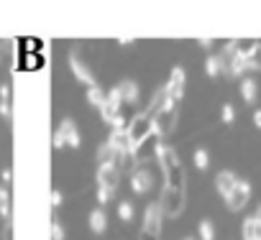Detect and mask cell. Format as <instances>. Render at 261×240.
Instances as JSON below:
<instances>
[{"label":"cell","instance_id":"21","mask_svg":"<svg viewBox=\"0 0 261 240\" xmlns=\"http://www.w3.org/2000/svg\"><path fill=\"white\" fill-rule=\"evenodd\" d=\"M87 102L92 105V107H102V102H105V92L95 84V87H87Z\"/></svg>","mask_w":261,"mask_h":240},{"label":"cell","instance_id":"10","mask_svg":"<svg viewBox=\"0 0 261 240\" xmlns=\"http://www.w3.org/2000/svg\"><path fill=\"white\" fill-rule=\"evenodd\" d=\"M97 184H102V187H108V189L118 192V184H120V171H118L113 164H102V166H97Z\"/></svg>","mask_w":261,"mask_h":240},{"label":"cell","instance_id":"11","mask_svg":"<svg viewBox=\"0 0 261 240\" xmlns=\"http://www.w3.org/2000/svg\"><path fill=\"white\" fill-rule=\"evenodd\" d=\"M162 220H164V212H162V204L159 202H151L144 212V230H151V232H162Z\"/></svg>","mask_w":261,"mask_h":240},{"label":"cell","instance_id":"8","mask_svg":"<svg viewBox=\"0 0 261 240\" xmlns=\"http://www.w3.org/2000/svg\"><path fill=\"white\" fill-rule=\"evenodd\" d=\"M57 133L64 138V143H67L69 148H80L82 136H80V131H77V126H74V120H72V117H64V120H62V126H59Z\"/></svg>","mask_w":261,"mask_h":240},{"label":"cell","instance_id":"23","mask_svg":"<svg viewBox=\"0 0 261 240\" xmlns=\"http://www.w3.org/2000/svg\"><path fill=\"white\" fill-rule=\"evenodd\" d=\"M220 120H223V126H233L236 123V107L230 102H225L220 107Z\"/></svg>","mask_w":261,"mask_h":240},{"label":"cell","instance_id":"37","mask_svg":"<svg viewBox=\"0 0 261 240\" xmlns=\"http://www.w3.org/2000/svg\"><path fill=\"white\" fill-rule=\"evenodd\" d=\"M253 126L261 128V110H253Z\"/></svg>","mask_w":261,"mask_h":240},{"label":"cell","instance_id":"22","mask_svg":"<svg viewBox=\"0 0 261 240\" xmlns=\"http://www.w3.org/2000/svg\"><path fill=\"white\" fill-rule=\"evenodd\" d=\"M246 59H248V69H261V44H258V41H256L253 49L246 54Z\"/></svg>","mask_w":261,"mask_h":240},{"label":"cell","instance_id":"14","mask_svg":"<svg viewBox=\"0 0 261 240\" xmlns=\"http://www.w3.org/2000/svg\"><path fill=\"white\" fill-rule=\"evenodd\" d=\"M118 89H120V100L125 102V105H136L139 102V84L134 82V79H123L120 84H118Z\"/></svg>","mask_w":261,"mask_h":240},{"label":"cell","instance_id":"35","mask_svg":"<svg viewBox=\"0 0 261 240\" xmlns=\"http://www.w3.org/2000/svg\"><path fill=\"white\" fill-rule=\"evenodd\" d=\"M197 44H200L202 49H213V44H215V41H213V39H207V36H202V39H197Z\"/></svg>","mask_w":261,"mask_h":240},{"label":"cell","instance_id":"32","mask_svg":"<svg viewBox=\"0 0 261 240\" xmlns=\"http://www.w3.org/2000/svg\"><path fill=\"white\" fill-rule=\"evenodd\" d=\"M0 100L11 102V84H0Z\"/></svg>","mask_w":261,"mask_h":240},{"label":"cell","instance_id":"19","mask_svg":"<svg viewBox=\"0 0 261 240\" xmlns=\"http://www.w3.org/2000/svg\"><path fill=\"white\" fill-rule=\"evenodd\" d=\"M205 72H207L210 77H220V74H223V59H220L218 54H210V56L205 59Z\"/></svg>","mask_w":261,"mask_h":240},{"label":"cell","instance_id":"17","mask_svg":"<svg viewBox=\"0 0 261 240\" xmlns=\"http://www.w3.org/2000/svg\"><path fill=\"white\" fill-rule=\"evenodd\" d=\"M87 222H90V230L92 232H105V227H108V217H105V212H102V207H95L92 212H90V217H87Z\"/></svg>","mask_w":261,"mask_h":240},{"label":"cell","instance_id":"5","mask_svg":"<svg viewBox=\"0 0 261 240\" xmlns=\"http://www.w3.org/2000/svg\"><path fill=\"white\" fill-rule=\"evenodd\" d=\"M248 199H251V184H248L246 179H238V184L233 187V192L225 197V202H228V209H233V212L243 209V207L248 204Z\"/></svg>","mask_w":261,"mask_h":240},{"label":"cell","instance_id":"15","mask_svg":"<svg viewBox=\"0 0 261 240\" xmlns=\"http://www.w3.org/2000/svg\"><path fill=\"white\" fill-rule=\"evenodd\" d=\"M236 184H238V176H236L233 171H220V174L215 176V189H218L223 197H228Z\"/></svg>","mask_w":261,"mask_h":240},{"label":"cell","instance_id":"16","mask_svg":"<svg viewBox=\"0 0 261 240\" xmlns=\"http://www.w3.org/2000/svg\"><path fill=\"white\" fill-rule=\"evenodd\" d=\"M256 92H258L256 79H251V77H241V97H243L246 105H253V102H256Z\"/></svg>","mask_w":261,"mask_h":240},{"label":"cell","instance_id":"28","mask_svg":"<svg viewBox=\"0 0 261 240\" xmlns=\"http://www.w3.org/2000/svg\"><path fill=\"white\" fill-rule=\"evenodd\" d=\"M0 115H3L6 120H13V110H11V102L0 100Z\"/></svg>","mask_w":261,"mask_h":240},{"label":"cell","instance_id":"36","mask_svg":"<svg viewBox=\"0 0 261 240\" xmlns=\"http://www.w3.org/2000/svg\"><path fill=\"white\" fill-rule=\"evenodd\" d=\"M0 176H3V182H6V187H8L11 179H13V171H11V169H3V174H0Z\"/></svg>","mask_w":261,"mask_h":240},{"label":"cell","instance_id":"1","mask_svg":"<svg viewBox=\"0 0 261 240\" xmlns=\"http://www.w3.org/2000/svg\"><path fill=\"white\" fill-rule=\"evenodd\" d=\"M128 138H130V146L134 148H139L146 138H151L156 131H154V117L151 115H146V112H141V115H136L134 120L128 123Z\"/></svg>","mask_w":261,"mask_h":240},{"label":"cell","instance_id":"2","mask_svg":"<svg viewBox=\"0 0 261 240\" xmlns=\"http://www.w3.org/2000/svg\"><path fill=\"white\" fill-rule=\"evenodd\" d=\"M177 115H179V102H172L167 97V102L162 105V110L154 115V131L159 136H169L177 126Z\"/></svg>","mask_w":261,"mask_h":240},{"label":"cell","instance_id":"33","mask_svg":"<svg viewBox=\"0 0 261 240\" xmlns=\"http://www.w3.org/2000/svg\"><path fill=\"white\" fill-rule=\"evenodd\" d=\"M51 146H54V148H57V151H59V148H64V146H67V143H64V138H62V136H59V133H54V136H51Z\"/></svg>","mask_w":261,"mask_h":240},{"label":"cell","instance_id":"40","mask_svg":"<svg viewBox=\"0 0 261 240\" xmlns=\"http://www.w3.org/2000/svg\"><path fill=\"white\" fill-rule=\"evenodd\" d=\"M185 240H192V237H185Z\"/></svg>","mask_w":261,"mask_h":240},{"label":"cell","instance_id":"26","mask_svg":"<svg viewBox=\"0 0 261 240\" xmlns=\"http://www.w3.org/2000/svg\"><path fill=\"white\" fill-rule=\"evenodd\" d=\"M113 194H115V192H113V189H108V187H102V184H97V187H95V197H97L100 207H102V204H108V202L113 199Z\"/></svg>","mask_w":261,"mask_h":240},{"label":"cell","instance_id":"9","mask_svg":"<svg viewBox=\"0 0 261 240\" xmlns=\"http://www.w3.org/2000/svg\"><path fill=\"white\" fill-rule=\"evenodd\" d=\"M162 136L159 133H154L151 138H146L139 148H134V156H136V161L141 164V161H149V159H156V151H159V146H162V141H159Z\"/></svg>","mask_w":261,"mask_h":240},{"label":"cell","instance_id":"34","mask_svg":"<svg viewBox=\"0 0 261 240\" xmlns=\"http://www.w3.org/2000/svg\"><path fill=\"white\" fill-rule=\"evenodd\" d=\"M3 240H13V222H6V227H3Z\"/></svg>","mask_w":261,"mask_h":240},{"label":"cell","instance_id":"12","mask_svg":"<svg viewBox=\"0 0 261 240\" xmlns=\"http://www.w3.org/2000/svg\"><path fill=\"white\" fill-rule=\"evenodd\" d=\"M164 171V176H167V187H172V189H185V166H182V161H174L172 166H167V169H162Z\"/></svg>","mask_w":261,"mask_h":240},{"label":"cell","instance_id":"20","mask_svg":"<svg viewBox=\"0 0 261 240\" xmlns=\"http://www.w3.org/2000/svg\"><path fill=\"white\" fill-rule=\"evenodd\" d=\"M134 215H136V209H134V204H130L128 199H120L118 202V217L123 222H130V220H134Z\"/></svg>","mask_w":261,"mask_h":240},{"label":"cell","instance_id":"25","mask_svg":"<svg viewBox=\"0 0 261 240\" xmlns=\"http://www.w3.org/2000/svg\"><path fill=\"white\" fill-rule=\"evenodd\" d=\"M195 166H197L200 171H205V169L210 166V154H207L205 148H197V151H195Z\"/></svg>","mask_w":261,"mask_h":240},{"label":"cell","instance_id":"39","mask_svg":"<svg viewBox=\"0 0 261 240\" xmlns=\"http://www.w3.org/2000/svg\"><path fill=\"white\" fill-rule=\"evenodd\" d=\"M3 46H6V41H3V39H0V59H3Z\"/></svg>","mask_w":261,"mask_h":240},{"label":"cell","instance_id":"13","mask_svg":"<svg viewBox=\"0 0 261 240\" xmlns=\"http://www.w3.org/2000/svg\"><path fill=\"white\" fill-rule=\"evenodd\" d=\"M108 143H110L115 151H120V154L134 151V146H130V138H128V131H125V128H113V133H110Z\"/></svg>","mask_w":261,"mask_h":240},{"label":"cell","instance_id":"30","mask_svg":"<svg viewBox=\"0 0 261 240\" xmlns=\"http://www.w3.org/2000/svg\"><path fill=\"white\" fill-rule=\"evenodd\" d=\"M3 204H11V192H8V187H0V207Z\"/></svg>","mask_w":261,"mask_h":240},{"label":"cell","instance_id":"3","mask_svg":"<svg viewBox=\"0 0 261 240\" xmlns=\"http://www.w3.org/2000/svg\"><path fill=\"white\" fill-rule=\"evenodd\" d=\"M162 212L164 217H179L182 209H185V189H172V187H164L162 192Z\"/></svg>","mask_w":261,"mask_h":240},{"label":"cell","instance_id":"27","mask_svg":"<svg viewBox=\"0 0 261 240\" xmlns=\"http://www.w3.org/2000/svg\"><path fill=\"white\" fill-rule=\"evenodd\" d=\"M51 240H67V230L59 220H51Z\"/></svg>","mask_w":261,"mask_h":240},{"label":"cell","instance_id":"24","mask_svg":"<svg viewBox=\"0 0 261 240\" xmlns=\"http://www.w3.org/2000/svg\"><path fill=\"white\" fill-rule=\"evenodd\" d=\"M200 237L202 240H215V225H213V220H200Z\"/></svg>","mask_w":261,"mask_h":240},{"label":"cell","instance_id":"7","mask_svg":"<svg viewBox=\"0 0 261 240\" xmlns=\"http://www.w3.org/2000/svg\"><path fill=\"white\" fill-rule=\"evenodd\" d=\"M164 87H167V95H169L172 102H182V95H185V69L174 67L172 74H169V82Z\"/></svg>","mask_w":261,"mask_h":240},{"label":"cell","instance_id":"31","mask_svg":"<svg viewBox=\"0 0 261 240\" xmlns=\"http://www.w3.org/2000/svg\"><path fill=\"white\" fill-rule=\"evenodd\" d=\"M62 202H64V194H62L59 189H54V192H51V207H59Z\"/></svg>","mask_w":261,"mask_h":240},{"label":"cell","instance_id":"29","mask_svg":"<svg viewBox=\"0 0 261 240\" xmlns=\"http://www.w3.org/2000/svg\"><path fill=\"white\" fill-rule=\"evenodd\" d=\"M139 240H162V232H151V230H141Z\"/></svg>","mask_w":261,"mask_h":240},{"label":"cell","instance_id":"6","mask_svg":"<svg viewBox=\"0 0 261 240\" xmlns=\"http://www.w3.org/2000/svg\"><path fill=\"white\" fill-rule=\"evenodd\" d=\"M151 187H154V174L146 166L139 164L134 171H130V189H134L136 194H146Z\"/></svg>","mask_w":261,"mask_h":240},{"label":"cell","instance_id":"18","mask_svg":"<svg viewBox=\"0 0 261 240\" xmlns=\"http://www.w3.org/2000/svg\"><path fill=\"white\" fill-rule=\"evenodd\" d=\"M243 240H261V222L256 217H248L243 222Z\"/></svg>","mask_w":261,"mask_h":240},{"label":"cell","instance_id":"4","mask_svg":"<svg viewBox=\"0 0 261 240\" xmlns=\"http://www.w3.org/2000/svg\"><path fill=\"white\" fill-rule=\"evenodd\" d=\"M69 67H72V72H74V77L82 82V84H87V87H95L97 84V77H95V72L82 62V56H80V51L77 49H72L69 51Z\"/></svg>","mask_w":261,"mask_h":240},{"label":"cell","instance_id":"38","mask_svg":"<svg viewBox=\"0 0 261 240\" xmlns=\"http://www.w3.org/2000/svg\"><path fill=\"white\" fill-rule=\"evenodd\" d=\"M253 217H256V220H258V222H261V204H258V207H256V215H253Z\"/></svg>","mask_w":261,"mask_h":240}]
</instances>
